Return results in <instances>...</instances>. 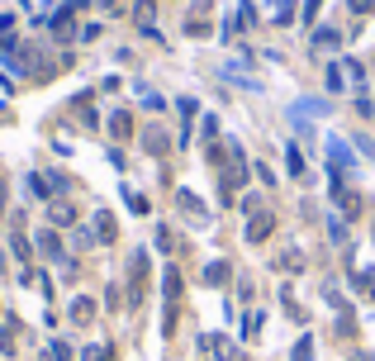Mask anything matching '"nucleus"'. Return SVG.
I'll use <instances>...</instances> for the list:
<instances>
[{
	"label": "nucleus",
	"instance_id": "obj_1",
	"mask_svg": "<svg viewBox=\"0 0 375 361\" xmlns=\"http://www.w3.org/2000/svg\"><path fill=\"white\" fill-rule=\"evenodd\" d=\"M271 228H276V219H271V214H252V223H247V243H266V238H271Z\"/></svg>",
	"mask_w": 375,
	"mask_h": 361
},
{
	"label": "nucleus",
	"instance_id": "obj_2",
	"mask_svg": "<svg viewBox=\"0 0 375 361\" xmlns=\"http://www.w3.org/2000/svg\"><path fill=\"white\" fill-rule=\"evenodd\" d=\"M133 19H138V33H142V38H157V24H152V0H138V5H133Z\"/></svg>",
	"mask_w": 375,
	"mask_h": 361
},
{
	"label": "nucleus",
	"instance_id": "obj_3",
	"mask_svg": "<svg viewBox=\"0 0 375 361\" xmlns=\"http://www.w3.org/2000/svg\"><path fill=\"white\" fill-rule=\"evenodd\" d=\"M47 219H52V228H72V223H77V209L62 204V200H52L47 204Z\"/></svg>",
	"mask_w": 375,
	"mask_h": 361
},
{
	"label": "nucleus",
	"instance_id": "obj_4",
	"mask_svg": "<svg viewBox=\"0 0 375 361\" xmlns=\"http://www.w3.org/2000/svg\"><path fill=\"white\" fill-rule=\"evenodd\" d=\"M38 252H43V257H52V262H67V252H62V243H57V233H38Z\"/></svg>",
	"mask_w": 375,
	"mask_h": 361
},
{
	"label": "nucleus",
	"instance_id": "obj_5",
	"mask_svg": "<svg viewBox=\"0 0 375 361\" xmlns=\"http://www.w3.org/2000/svg\"><path fill=\"white\" fill-rule=\"evenodd\" d=\"M142 148H147L152 157H162V152H167V133H162V128H142Z\"/></svg>",
	"mask_w": 375,
	"mask_h": 361
},
{
	"label": "nucleus",
	"instance_id": "obj_6",
	"mask_svg": "<svg viewBox=\"0 0 375 361\" xmlns=\"http://www.w3.org/2000/svg\"><path fill=\"white\" fill-rule=\"evenodd\" d=\"M95 238H100V243H114V214H110V209L95 214Z\"/></svg>",
	"mask_w": 375,
	"mask_h": 361
},
{
	"label": "nucleus",
	"instance_id": "obj_7",
	"mask_svg": "<svg viewBox=\"0 0 375 361\" xmlns=\"http://www.w3.org/2000/svg\"><path fill=\"white\" fill-rule=\"evenodd\" d=\"M72 318H77V323H91V318H95V304L86 295H77V299H72Z\"/></svg>",
	"mask_w": 375,
	"mask_h": 361
},
{
	"label": "nucleus",
	"instance_id": "obj_8",
	"mask_svg": "<svg viewBox=\"0 0 375 361\" xmlns=\"http://www.w3.org/2000/svg\"><path fill=\"white\" fill-rule=\"evenodd\" d=\"M162 290H167V299H172V304L181 299V276H176V267L162 271Z\"/></svg>",
	"mask_w": 375,
	"mask_h": 361
},
{
	"label": "nucleus",
	"instance_id": "obj_9",
	"mask_svg": "<svg viewBox=\"0 0 375 361\" xmlns=\"http://www.w3.org/2000/svg\"><path fill=\"white\" fill-rule=\"evenodd\" d=\"M10 252H15V262H33V248L24 243V233H19V228L10 233Z\"/></svg>",
	"mask_w": 375,
	"mask_h": 361
},
{
	"label": "nucleus",
	"instance_id": "obj_10",
	"mask_svg": "<svg viewBox=\"0 0 375 361\" xmlns=\"http://www.w3.org/2000/svg\"><path fill=\"white\" fill-rule=\"evenodd\" d=\"M81 361H114V347L110 343H91L86 352H81Z\"/></svg>",
	"mask_w": 375,
	"mask_h": 361
},
{
	"label": "nucleus",
	"instance_id": "obj_11",
	"mask_svg": "<svg viewBox=\"0 0 375 361\" xmlns=\"http://www.w3.org/2000/svg\"><path fill=\"white\" fill-rule=\"evenodd\" d=\"M228 281V262H209L204 267V285H223Z\"/></svg>",
	"mask_w": 375,
	"mask_h": 361
},
{
	"label": "nucleus",
	"instance_id": "obj_12",
	"mask_svg": "<svg viewBox=\"0 0 375 361\" xmlns=\"http://www.w3.org/2000/svg\"><path fill=\"white\" fill-rule=\"evenodd\" d=\"M110 133H114V138H128V133H133V119H128V110H119V114L110 119Z\"/></svg>",
	"mask_w": 375,
	"mask_h": 361
},
{
	"label": "nucleus",
	"instance_id": "obj_13",
	"mask_svg": "<svg viewBox=\"0 0 375 361\" xmlns=\"http://www.w3.org/2000/svg\"><path fill=\"white\" fill-rule=\"evenodd\" d=\"M285 167H290V172H295V176H304V152H299L295 143L285 148Z\"/></svg>",
	"mask_w": 375,
	"mask_h": 361
},
{
	"label": "nucleus",
	"instance_id": "obj_14",
	"mask_svg": "<svg viewBox=\"0 0 375 361\" xmlns=\"http://www.w3.org/2000/svg\"><path fill=\"white\" fill-rule=\"evenodd\" d=\"M10 43H15V19L0 15V48H10Z\"/></svg>",
	"mask_w": 375,
	"mask_h": 361
},
{
	"label": "nucleus",
	"instance_id": "obj_15",
	"mask_svg": "<svg viewBox=\"0 0 375 361\" xmlns=\"http://www.w3.org/2000/svg\"><path fill=\"white\" fill-rule=\"evenodd\" d=\"M281 271H290V276H295V271H304V257H299V252H285V257H281Z\"/></svg>",
	"mask_w": 375,
	"mask_h": 361
},
{
	"label": "nucleus",
	"instance_id": "obj_16",
	"mask_svg": "<svg viewBox=\"0 0 375 361\" xmlns=\"http://www.w3.org/2000/svg\"><path fill=\"white\" fill-rule=\"evenodd\" d=\"M342 38H337V29H318V38H313V48H337Z\"/></svg>",
	"mask_w": 375,
	"mask_h": 361
},
{
	"label": "nucleus",
	"instance_id": "obj_17",
	"mask_svg": "<svg viewBox=\"0 0 375 361\" xmlns=\"http://www.w3.org/2000/svg\"><path fill=\"white\" fill-rule=\"evenodd\" d=\"M290 361H313V343H309V338H299V343H295V357H290Z\"/></svg>",
	"mask_w": 375,
	"mask_h": 361
},
{
	"label": "nucleus",
	"instance_id": "obj_18",
	"mask_svg": "<svg viewBox=\"0 0 375 361\" xmlns=\"http://www.w3.org/2000/svg\"><path fill=\"white\" fill-rule=\"evenodd\" d=\"M176 200H181V209H190V214H204V204L195 200V195H190V190H181V195H176Z\"/></svg>",
	"mask_w": 375,
	"mask_h": 361
},
{
	"label": "nucleus",
	"instance_id": "obj_19",
	"mask_svg": "<svg viewBox=\"0 0 375 361\" xmlns=\"http://www.w3.org/2000/svg\"><path fill=\"white\" fill-rule=\"evenodd\" d=\"M186 33H190V38H204V33H209V24H204V19H195V15H190V24H186Z\"/></svg>",
	"mask_w": 375,
	"mask_h": 361
},
{
	"label": "nucleus",
	"instance_id": "obj_20",
	"mask_svg": "<svg viewBox=\"0 0 375 361\" xmlns=\"http://www.w3.org/2000/svg\"><path fill=\"white\" fill-rule=\"evenodd\" d=\"M328 238H332V243H342V238H347V233H342V219H337V214L328 219Z\"/></svg>",
	"mask_w": 375,
	"mask_h": 361
},
{
	"label": "nucleus",
	"instance_id": "obj_21",
	"mask_svg": "<svg viewBox=\"0 0 375 361\" xmlns=\"http://www.w3.org/2000/svg\"><path fill=\"white\" fill-rule=\"evenodd\" d=\"M328 91H342V67H328Z\"/></svg>",
	"mask_w": 375,
	"mask_h": 361
},
{
	"label": "nucleus",
	"instance_id": "obj_22",
	"mask_svg": "<svg viewBox=\"0 0 375 361\" xmlns=\"http://www.w3.org/2000/svg\"><path fill=\"white\" fill-rule=\"evenodd\" d=\"M176 110H181V119L190 124V119H195V100H176Z\"/></svg>",
	"mask_w": 375,
	"mask_h": 361
},
{
	"label": "nucleus",
	"instance_id": "obj_23",
	"mask_svg": "<svg viewBox=\"0 0 375 361\" xmlns=\"http://www.w3.org/2000/svg\"><path fill=\"white\" fill-rule=\"evenodd\" d=\"M352 10H357V15H366V10H371V0H352Z\"/></svg>",
	"mask_w": 375,
	"mask_h": 361
},
{
	"label": "nucleus",
	"instance_id": "obj_24",
	"mask_svg": "<svg viewBox=\"0 0 375 361\" xmlns=\"http://www.w3.org/2000/svg\"><path fill=\"white\" fill-rule=\"evenodd\" d=\"M352 361H375V357H371V352H357V357H352Z\"/></svg>",
	"mask_w": 375,
	"mask_h": 361
},
{
	"label": "nucleus",
	"instance_id": "obj_25",
	"mask_svg": "<svg viewBox=\"0 0 375 361\" xmlns=\"http://www.w3.org/2000/svg\"><path fill=\"white\" fill-rule=\"evenodd\" d=\"M100 5H114V0H100Z\"/></svg>",
	"mask_w": 375,
	"mask_h": 361
}]
</instances>
